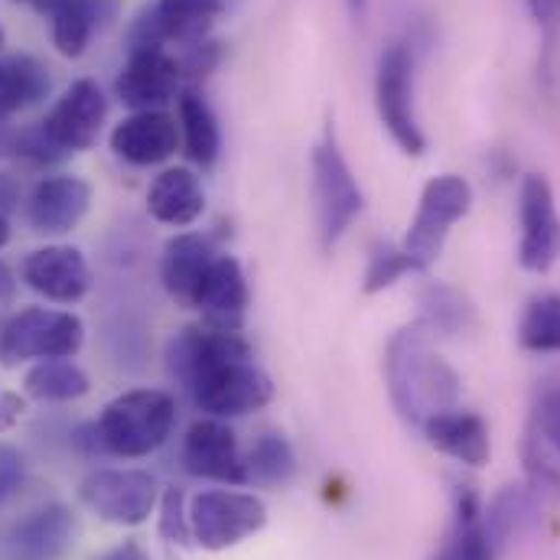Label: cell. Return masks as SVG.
Wrapping results in <instances>:
<instances>
[{"mask_svg": "<svg viewBox=\"0 0 560 560\" xmlns=\"http://www.w3.org/2000/svg\"><path fill=\"white\" fill-rule=\"evenodd\" d=\"M156 509H160V538L166 545L189 548L192 545V525H189V509H186L183 489H176V486L163 489Z\"/></svg>", "mask_w": 560, "mask_h": 560, "instance_id": "cell-34", "label": "cell"}, {"mask_svg": "<svg viewBox=\"0 0 560 560\" xmlns=\"http://www.w3.org/2000/svg\"><path fill=\"white\" fill-rule=\"evenodd\" d=\"M427 443L463 463V466H486L489 456H492V440H489V423L479 418L476 411H463V408H450V411H440L433 418H427L420 423Z\"/></svg>", "mask_w": 560, "mask_h": 560, "instance_id": "cell-21", "label": "cell"}, {"mask_svg": "<svg viewBox=\"0 0 560 560\" xmlns=\"http://www.w3.org/2000/svg\"><path fill=\"white\" fill-rule=\"evenodd\" d=\"M26 482V459L13 443H0V509L20 495Z\"/></svg>", "mask_w": 560, "mask_h": 560, "instance_id": "cell-36", "label": "cell"}, {"mask_svg": "<svg viewBox=\"0 0 560 560\" xmlns=\"http://www.w3.org/2000/svg\"><path fill=\"white\" fill-rule=\"evenodd\" d=\"M225 0H150L143 3L128 26V52L138 49H170L209 39Z\"/></svg>", "mask_w": 560, "mask_h": 560, "instance_id": "cell-9", "label": "cell"}, {"mask_svg": "<svg viewBox=\"0 0 560 560\" xmlns=\"http://www.w3.org/2000/svg\"><path fill=\"white\" fill-rule=\"evenodd\" d=\"M446 545L453 548L456 560H495L499 555L486 535L482 502L472 486H459L456 492V518H453V535Z\"/></svg>", "mask_w": 560, "mask_h": 560, "instance_id": "cell-30", "label": "cell"}, {"mask_svg": "<svg viewBox=\"0 0 560 560\" xmlns=\"http://www.w3.org/2000/svg\"><path fill=\"white\" fill-rule=\"evenodd\" d=\"M469 209H472V186L463 176L443 173V176L427 179V186L420 189L418 212L401 242V248L415 261L418 275L436 265V258L443 255V245L450 238V229L459 219H466Z\"/></svg>", "mask_w": 560, "mask_h": 560, "instance_id": "cell-6", "label": "cell"}, {"mask_svg": "<svg viewBox=\"0 0 560 560\" xmlns=\"http://www.w3.org/2000/svg\"><path fill=\"white\" fill-rule=\"evenodd\" d=\"M7 242H10V222H7V215L0 209V248H7Z\"/></svg>", "mask_w": 560, "mask_h": 560, "instance_id": "cell-43", "label": "cell"}, {"mask_svg": "<svg viewBox=\"0 0 560 560\" xmlns=\"http://www.w3.org/2000/svg\"><path fill=\"white\" fill-rule=\"evenodd\" d=\"M248 303H252V290H248L242 261L235 255H219L196 306L202 313V326H212L222 332H242Z\"/></svg>", "mask_w": 560, "mask_h": 560, "instance_id": "cell-20", "label": "cell"}, {"mask_svg": "<svg viewBox=\"0 0 560 560\" xmlns=\"http://www.w3.org/2000/svg\"><path fill=\"white\" fill-rule=\"evenodd\" d=\"M349 7H352V13H355V16H362V13H365V7H369V0H349Z\"/></svg>", "mask_w": 560, "mask_h": 560, "instance_id": "cell-44", "label": "cell"}, {"mask_svg": "<svg viewBox=\"0 0 560 560\" xmlns=\"http://www.w3.org/2000/svg\"><path fill=\"white\" fill-rule=\"evenodd\" d=\"M92 209V186L82 176H46L26 196V222L36 235H69Z\"/></svg>", "mask_w": 560, "mask_h": 560, "instance_id": "cell-17", "label": "cell"}, {"mask_svg": "<svg viewBox=\"0 0 560 560\" xmlns=\"http://www.w3.org/2000/svg\"><path fill=\"white\" fill-rule=\"evenodd\" d=\"M433 560H456V555H453V548H450V545H443V548H440V555H436Z\"/></svg>", "mask_w": 560, "mask_h": 560, "instance_id": "cell-45", "label": "cell"}, {"mask_svg": "<svg viewBox=\"0 0 560 560\" xmlns=\"http://www.w3.org/2000/svg\"><path fill=\"white\" fill-rule=\"evenodd\" d=\"M13 303H16V278H13V271L0 261V310L7 313Z\"/></svg>", "mask_w": 560, "mask_h": 560, "instance_id": "cell-40", "label": "cell"}, {"mask_svg": "<svg viewBox=\"0 0 560 560\" xmlns=\"http://www.w3.org/2000/svg\"><path fill=\"white\" fill-rule=\"evenodd\" d=\"M118 16V0H59L49 13L52 46L66 59H79L89 52L95 33L112 26Z\"/></svg>", "mask_w": 560, "mask_h": 560, "instance_id": "cell-23", "label": "cell"}, {"mask_svg": "<svg viewBox=\"0 0 560 560\" xmlns=\"http://www.w3.org/2000/svg\"><path fill=\"white\" fill-rule=\"evenodd\" d=\"M375 112L388 138L408 156H423L427 138L415 112V56L405 43H388L375 66Z\"/></svg>", "mask_w": 560, "mask_h": 560, "instance_id": "cell-7", "label": "cell"}, {"mask_svg": "<svg viewBox=\"0 0 560 560\" xmlns=\"http://www.w3.org/2000/svg\"><path fill=\"white\" fill-rule=\"evenodd\" d=\"M183 69L170 49H138L128 52L121 75L115 79V95L131 112H163L179 98Z\"/></svg>", "mask_w": 560, "mask_h": 560, "instance_id": "cell-14", "label": "cell"}, {"mask_svg": "<svg viewBox=\"0 0 560 560\" xmlns=\"http://www.w3.org/2000/svg\"><path fill=\"white\" fill-rule=\"evenodd\" d=\"M102 560H150V558H147V551L140 548L138 541H125V545H118L115 551H108Z\"/></svg>", "mask_w": 560, "mask_h": 560, "instance_id": "cell-41", "label": "cell"}, {"mask_svg": "<svg viewBox=\"0 0 560 560\" xmlns=\"http://www.w3.org/2000/svg\"><path fill=\"white\" fill-rule=\"evenodd\" d=\"M10 147H13L20 156L33 160V163H56V160H62V156H66L52 140L43 135V128H39V125H36V128H30V131H20L16 138L10 140Z\"/></svg>", "mask_w": 560, "mask_h": 560, "instance_id": "cell-37", "label": "cell"}, {"mask_svg": "<svg viewBox=\"0 0 560 560\" xmlns=\"http://www.w3.org/2000/svg\"><path fill=\"white\" fill-rule=\"evenodd\" d=\"M486 535L495 551L528 535L538 525V495L532 486H505L492 495L489 509H482Z\"/></svg>", "mask_w": 560, "mask_h": 560, "instance_id": "cell-26", "label": "cell"}, {"mask_svg": "<svg viewBox=\"0 0 560 560\" xmlns=\"http://www.w3.org/2000/svg\"><path fill=\"white\" fill-rule=\"evenodd\" d=\"M20 278L33 293L46 296L49 303H66V306L79 303L92 290L89 261L72 245H46V248L30 252L20 265Z\"/></svg>", "mask_w": 560, "mask_h": 560, "instance_id": "cell-16", "label": "cell"}, {"mask_svg": "<svg viewBox=\"0 0 560 560\" xmlns=\"http://www.w3.org/2000/svg\"><path fill=\"white\" fill-rule=\"evenodd\" d=\"M0 326H3V310H0Z\"/></svg>", "mask_w": 560, "mask_h": 560, "instance_id": "cell-48", "label": "cell"}, {"mask_svg": "<svg viewBox=\"0 0 560 560\" xmlns=\"http://www.w3.org/2000/svg\"><path fill=\"white\" fill-rule=\"evenodd\" d=\"M183 469L196 479L222 486H248L245 453L238 433L219 418H199L183 436Z\"/></svg>", "mask_w": 560, "mask_h": 560, "instance_id": "cell-13", "label": "cell"}, {"mask_svg": "<svg viewBox=\"0 0 560 560\" xmlns=\"http://www.w3.org/2000/svg\"><path fill=\"white\" fill-rule=\"evenodd\" d=\"M10 135H7V128H3V125H0V150H10Z\"/></svg>", "mask_w": 560, "mask_h": 560, "instance_id": "cell-46", "label": "cell"}, {"mask_svg": "<svg viewBox=\"0 0 560 560\" xmlns=\"http://www.w3.org/2000/svg\"><path fill=\"white\" fill-rule=\"evenodd\" d=\"M420 306H423V323L427 329L436 336H459L469 332L476 326V306L469 303L466 293H459L450 283H436L430 280L420 293Z\"/></svg>", "mask_w": 560, "mask_h": 560, "instance_id": "cell-29", "label": "cell"}, {"mask_svg": "<svg viewBox=\"0 0 560 560\" xmlns=\"http://www.w3.org/2000/svg\"><path fill=\"white\" fill-rule=\"evenodd\" d=\"M183 388L206 418L219 420L245 418L275 401V382L255 362V355L212 362L196 372Z\"/></svg>", "mask_w": 560, "mask_h": 560, "instance_id": "cell-5", "label": "cell"}, {"mask_svg": "<svg viewBox=\"0 0 560 560\" xmlns=\"http://www.w3.org/2000/svg\"><path fill=\"white\" fill-rule=\"evenodd\" d=\"M105 118H108V98H105L102 85L92 82V79H75L52 102V108L46 112L39 128L69 156V153L92 150L98 143Z\"/></svg>", "mask_w": 560, "mask_h": 560, "instance_id": "cell-12", "label": "cell"}, {"mask_svg": "<svg viewBox=\"0 0 560 560\" xmlns=\"http://www.w3.org/2000/svg\"><path fill=\"white\" fill-rule=\"evenodd\" d=\"M528 10H532L535 23L541 26L545 46L551 52L555 49V39H558L560 33V0H528Z\"/></svg>", "mask_w": 560, "mask_h": 560, "instance_id": "cell-38", "label": "cell"}, {"mask_svg": "<svg viewBox=\"0 0 560 560\" xmlns=\"http://www.w3.org/2000/svg\"><path fill=\"white\" fill-rule=\"evenodd\" d=\"M16 3H23V7H30V10H36V13H52L59 0H16Z\"/></svg>", "mask_w": 560, "mask_h": 560, "instance_id": "cell-42", "label": "cell"}, {"mask_svg": "<svg viewBox=\"0 0 560 560\" xmlns=\"http://www.w3.org/2000/svg\"><path fill=\"white\" fill-rule=\"evenodd\" d=\"M310 170H313V209H316V235H319V248L329 255L342 235L349 232V225L359 219L365 196L362 186L336 140V128L329 125L323 131V140L313 147L310 156Z\"/></svg>", "mask_w": 560, "mask_h": 560, "instance_id": "cell-3", "label": "cell"}, {"mask_svg": "<svg viewBox=\"0 0 560 560\" xmlns=\"http://www.w3.org/2000/svg\"><path fill=\"white\" fill-rule=\"evenodd\" d=\"M108 143L131 166H156L179 150V121L166 112H131L115 125Z\"/></svg>", "mask_w": 560, "mask_h": 560, "instance_id": "cell-19", "label": "cell"}, {"mask_svg": "<svg viewBox=\"0 0 560 560\" xmlns=\"http://www.w3.org/2000/svg\"><path fill=\"white\" fill-rule=\"evenodd\" d=\"M3 43H7V33H3V26H0V52H3Z\"/></svg>", "mask_w": 560, "mask_h": 560, "instance_id": "cell-47", "label": "cell"}, {"mask_svg": "<svg viewBox=\"0 0 560 560\" xmlns=\"http://www.w3.org/2000/svg\"><path fill=\"white\" fill-rule=\"evenodd\" d=\"M245 469H248V482H261V486H283V482H290L293 472H296L293 443L280 430L261 433L248 446V453H245Z\"/></svg>", "mask_w": 560, "mask_h": 560, "instance_id": "cell-31", "label": "cell"}, {"mask_svg": "<svg viewBox=\"0 0 560 560\" xmlns=\"http://www.w3.org/2000/svg\"><path fill=\"white\" fill-rule=\"evenodd\" d=\"M518 265L548 275L560 261V212L545 173H528L518 189Z\"/></svg>", "mask_w": 560, "mask_h": 560, "instance_id": "cell-11", "label": "cell"}, {"mask_svg": "<svg viewBox=\"0 0 560 560\" xmlns=\"http://www.w3.org/2000/svg\"><path fill=\"white\" fill-rule=\"evenodd\" d=\"M518 346L525 352H560V293H538L525 303Z\"/></svg>", "mask_w": 560, "mask_h": 560, "instance_id": "cell-32", "label": "cell"}, {"mask_svg": "<svg viewBox=\"0 0 560 560\" xmlns=\"http://www.w3.org/2000/svg\"><path fill=\"white\" fill-rule=\"evenodd\" d=\"M176 59H179V69H183V82H199V79L212 75L215 66L222 62V46L209 36V39H199V43L186 46Z\"/></svg>", "mask_w": 560, "mask_h": 560, "instance_id": "cell-35", "label": "cell"}, {"mask_svg": "<svg viewBox=\"0 0 560 560\" xmlns=\"http://www.w3.org/2000/svg\"><path fill=\"white\" fill-rule=\"evenodd\" d=\"M23 392L33 401H49V405H66V401H79L92 392V378L82 365H75L72 359H49V362H36L26 378H23Z\"/></svg>", "mask_w": 560, "mask_h": 560, "instance_id": "cell-28", "label": "cell"}, {"mask_svg": "<svg viewBox=\"0 0 560 560\" xmlns=\"http://www.w3.org/2000/svg\"><path fill=\"white\" fill-rule=\"evenodd\" d=\"M525 472L535 492L560 499V378L545 382L525 430Z\"/></svg>", "mask_w": 560, "mask_h": 560, "instance_id": "cell-15", "label": "cell"}, {"mask_svg": "<svg viewBox=\"0 0 560 560\" xmlns=\"http://www.w3.org/2000/svg\"><path fill=\"white\" fill-rule=\"evenodd\" d=\"M176 121H179L183 153L202 170L215 166V160L222 153V131H219V118H215L212 105L199 92L186 89L176 98Z\"/></svg>", "mask_w": 560, "mask_h": 560, "instance_id": "cell-25", "label": "cell"}, {"mask_svg": "<svg viewBox=\"0 0 560 560\" xmlns=\"http://www.w3.org/2000/svg\"><path fill=\"white\" fill-rule=\"evenodd\" d=\"M23 411H26V401L20 395L0 392V433L10 430V427H16V420L23 418Z\"/></svg>", "mask_w": 560, "mask_h": 560, "instance_id": "cell-39", "label": "cell"}, {"mask_svg": "<svg viewBox=\"0 0 560 560\" xmlns=\"http://www.w3.org/2000/svg\"><path fill=\"white\" fill-rule=\"evenodd\" d=\"M75 538V515L62 502H49L13 525L10 545L26 560H56Z\"/></svg>", "mask_w": 560, "mask_h": 560, "instance_id": "cell-24", "label": "cell"}, {"mask_svg": "<svg viewBox=\"0 0 560 560\" xmlns=\"http://www.w3.org/2000/svg\"><path fill=\"white\" fill-rule=\"evenodd\" d=\"M189 525L202 551H229L268 525V505L255 492L206 489L189 502Z\"/></svg>", "mask_w": 560, "mask_h": 560, "instance_id": "cell-8", "label": "cell"}, {"mask_svg": "<svg viewBox=\"0 0 560 560\" xmlns=\"http://www.w3.org/2000/svg\"><path fill=\"white\" fill-rule=\"evenodd\" d=\"M405 275H418L415 261L408 258V252L401 245H378L369 258V268H365V280H362V290L365 293H382L388 287H395Z\"/></svg>", "mask_w": 560, "mask_h": 560, "instance_id": "cell-33", "label": "cell"}, {"mask_svg": "<svg viewBox=\"0 0 560 560\" xmlns=\"http://www.w3.org/2000/svg\"><path fill=\"white\" fill-rule=\"evenodd\" d=\"M222 252H215L209 235L199 232H179L163 245L160 258V280L170 300L183 310H196L202 287L209 280V271Z\"/></svg>", "mask_w": 560, "mask_h": 560, "instance_id": "cell-18", "label": "cell"}, {"mask_svg": "<svg viewBox=\"0 0 560 560\" xmlns=\"http://www.w3.org/2000/svg\"><path fill=\"white\" fill-rule=\"evenodd\" d=\"M52 89L49 69L33 56L0 59V121L43 102Z\"/></svg>", "mask_w": 560, "mask_h": 560, "instance_id": "cell-27", "label": "cell"}, {"mask_svg": "<svg viewBox=\"0 0 560 560\" xmlns=\"http://www.w3.org/2000/svg\"><path fill=\"white\" fill-rule=\"evenodd\" d=\"M85 346V323L72 310L26 306L0 326V365L16 369L23 362L75 359Z\"/></svg>", "mask_w": 560, "mask_h": 560, "instance_id": "cell-4", "label": "cell"}, {"mask_svg": "<svg viewBox=\"0 0 560 560\" xmlns=\"http://www.w3.org/2000/svg\"><path fill=\"white\" fill-rule=\"evenodd\" d=\"M176 423V401L160 388H135L112 398L95 420L102 453L140 459L160 450Z\"/></svg>", "mask_w": 560, "mask_h": 560, "instance_id": "cell-2", "label": "cell"}, {"mask_svg": "<svg viewBox=\"0 0 560 560\" xmlns=\"http://www.w3.org/2000/svg\"><path fill=\"white\" fill-rule=\"evenodd\" d=\"M147 212L170 229H186L199 222L206 212V189L199 173L189 166H166L160 176H153L147 189Z\"/></svg>", "mask_w": 560, "mask_h": 560, "instance_id": "cell-22", "label": "cell"}, {"mask_svg": "<svg viewBox=\"0 0 560 560\" xmlns=\"http://www.w3.org/2000/svg\"><path fill=\"white\" fill-rule=\"evenodd\" d=\"M385 385L395 411L411 427H420L427 418L459 408V375L436 352L433 332L423 319L401 326L385 349Z\"/></svg>", "mask_w": 560, "mask_h": 560, "instance_id": "cell-1", "label": "cell"}, {"mask_svg": "<svg viewBox=\"0 0 560 560\" xmlns=\"http://www.w3.org/2000/svg\"><path fill=\"white\" fill-rule=\"evenodd\" d=\"M79 502L102 522L138 528L160 505V482L147 469H95L79 482Z\"/></svg>", "mask_w": 560, "mask_h": 560, "instance_id": "cell-10", "label": "cell"}]
</instances>
